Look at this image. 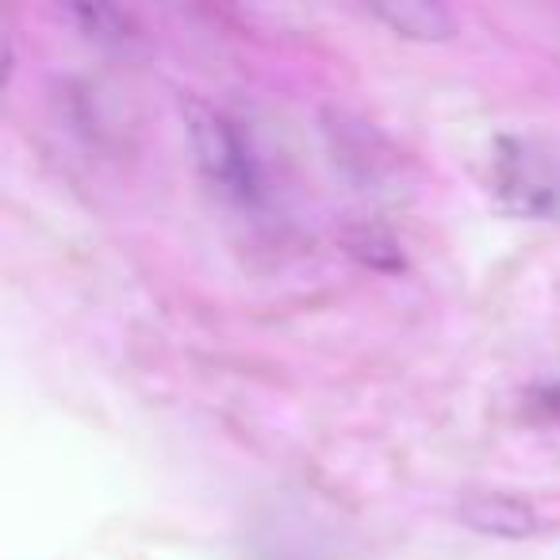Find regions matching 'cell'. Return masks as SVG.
I'll use <instances>...</instances> for the list:
<instances>
[{"mask_svg":"<svg viewBox=\"0 0 560 560\" xmlns=\"http://www.w3.org/2000/svg\"><path fill=\"white\" fill-rule=\"evenodd\" d=\"M499 180L514 208L529 211V215H560V165L541 158L537 150L518 142L511 154H503Z\"/></svg>","mask_w":560,"mask_h":560,"instance_id":"obj_1","label":"cell"},{"mask_svg":"<svg viewBox=\"0 0 560 560\" xmlns=\"http://www.w3.org/2000/svg\"><path fill=\"white\" fill-rule=\"evenodd\" d=\"M192 139L200 150V162L219 185L234 188V192H246L254 185V173H249V158L242 150L234 127L226 124L215 112H196L192 116Z\"/></svg>","mask_w":560,"mask_h":560,"instance_id":"obj_2","label":"cell"},{"mask_svg":"<svg viewBox=\"0 0 560 560\" xmlns=\"http://www.w3.org/2000/svg\"><path fill=\"white\" fill-rule=\"evenodd\" d=\"M376 16L388 20L392 32L411 35V39H450L453 16L438 4H392V9H376Z\"/></svg>","mask_w":560,"mask_h":560,"instance_id":"obj_3","label":"cell"}]
</instances>
